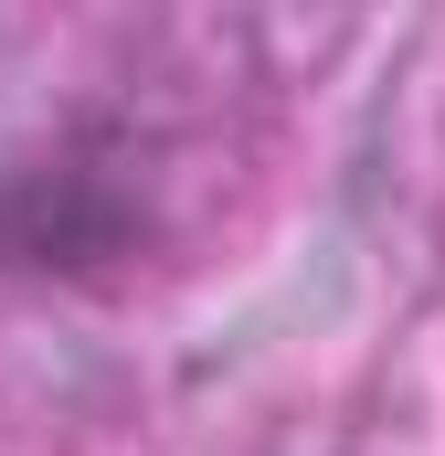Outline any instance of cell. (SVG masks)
<instances>
[{
    "label": "cell",
    "instance_id": "obj_1",
    "mask_svg": "<svg viewBox=\"0 0 445 456\" xmlns=\"http://www.w3.org/2000/svg\"><path fill=\"white\" fill-rule=\"evenodd\" d=\"M149 202L127 191L96 138H53L32 159L0 170V265L11 276H96L117 255H138Z\"/></svg>",
    "mask_w": 445,
    "mask_h": 456
}]
</instances>
